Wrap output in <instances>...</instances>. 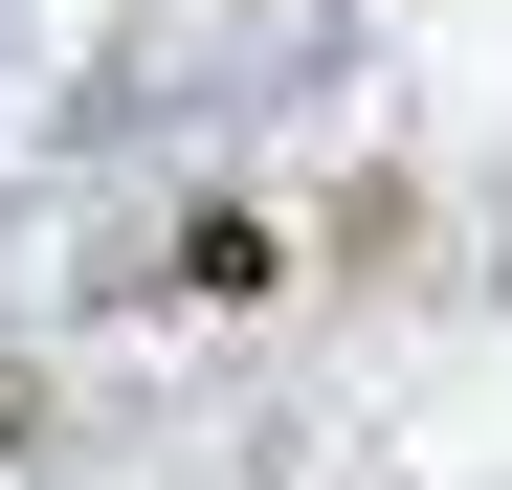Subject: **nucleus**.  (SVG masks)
<instances>
[]
</instances>
